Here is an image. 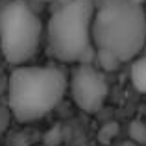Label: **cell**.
I'll return each instance as SVG.
<instances>
[{"label":"cell","instance_id":"obj_1","mask_svg":"<svg viewBox=\"0 0 146 146\" xmlns=\"http://www.w3.org/2000/svg\"><path fill=\"white\" fill-rule=\"evenodd\" d=\"M68 74L57 65H17L7 80V106L19 122L30 124L48 115L65 98Z\"/></svg>","mask_w":146,"mask_h":146},{"label":"cell","instance_id":"obj_2","mask_svg":"<svg viewBox=\"0 0 146 146\" xmlns=\"http://www.w3.org/2000/svg\"><path fill=\"white\" fill-rule=\"evenodd\" d=\"M93 41L122 63L133 61L146 44V13L133 0H104L94 11Z\"/></svg>","mask_w":146,"mask_h":146},{"label":"cell","instance_id":"obj_3","mask_svg":"<svg viewBox=\"0 0 146 146\" xmlns=\"http://www.w3.org/2000/svg\"><path fill=\"white\" fill-rule=\"evenodd\" d=\"M93 0H68L46 24L48 54L59 63H93L96 46L93 41Z\"/></svg>","mask_w":146,"mask_h":146},{"label":"cell","instance_id":"obj_4","mask_svg":"<svg viewBox=\"0 0 146 146\" xmlns=\"http://www.w3.org/2000/svg\"><path fill=\"white\" fill-rule=\"evenodd\" d=\"M44 26L30 0H7L0 7V52L11 65L37 57Z\"/></svg>","mask_w":146,"mask_h":146},{"label":"cell","instance_id":"obj_5","mask_svg":"<svg viewBox=\"0 0 146 146\" xmlns=\"http://www.w3.org/2000/svg\"><path fill=\"white\" fill-rule=\"evenodd\" d=\"M68 93L82 111L96 113L109 96V83L94 63H78L68 76Z\"/></svg>","mask_w":146,"mask_h":146},{"label":"cell","instance_id":"obj_6","mask_svg":"<svg viewBox=\"0 0 146 146\" xmlns=\"http://www.w3.org/2000/svg\"><path fill=\"white\" fill-rule=\"evenodd\" d=\"M129 80H131V85L137 93L146 94V56H141L131 61Z\"/></svg>","mask_w":146,"mask_h":146},{"label":"cell","instance_id":"obj_7","mask_svg":"<svg viewBox=\"0 0 146 146\" xmlns=\"http://www.w3.org/2000/svg\"><path fill=\"white\" fill-rule=\"evenodd\" d=\"M94 65L102 72H115L122 65V61L118 59L115 54H111L109 50L96 48V56H94Z\"/></svg>","mask_w":146,"mask_h":146},{"label":"cell","instance_id":"obj_8","mask_svg":"<svg viewBox=\"0 0 146 146\" xmlns=\"http://www.w3.org/2000/svg\"><path fill=\"white\" fill-rule=\"evenodd\" d=\"M128 137L135 144L144 146L146 144V124L143 120H133L128 128Z\"/></svg>","mask_w":146,"mask_h":146},{"label":"cell","instance_id":"obj_9","mask_svg":"<svg viewBox=\"0 0 146 146\" xmlns=\"http://www.w3.org/2000/svg\"><path fill=\"white\" fill-rule=\"evenodd\" d=\"M117 124H107V126H104L102 129H100V141H106V143H109L111 139H113L115 135H117Z\"/></svg>","mask_w":146,"mask_h":146},{"label":"cell","instance_id":"obj_10","mask_svg":"<svg viewBox=\"0 0 146 146\" xmlns=\"http://www.w3.org/2000/svg\"><path fill=\"white\" fill-rule=\"evenodd\" d=\"M9 115H11V111H2V109H0V133H4V129L7 128ZM11 117H13V115H11Z\"/></svg>","mask_w":146,"mask_h":146},{"label":"cell","instance_id":"obj_11","mask_svg":"<svg viewBox=\"0 0 146 146\" xmlns=\"http://www.w3.org/2000/svg\"><path fill=\"white\" fill-rule=\"evenodd\" d=\"M115 146H139V144H135V143H133V141H120V143H117V144H115Z\"/></svg>","mask_w":146,"mask_h":146},{"label":"cell","instance_id":"obj_12","mask_svg":"<svg viewBox=\"0 0 146 146\" xmlns=\"http://www.w3.org/2000/svg\"><path fill=\"white\" fill-rule=\"evenodd\" d=\"M30 2H54V0H30Z\"/></svg>","mask_w":146,"mask_h":146},{"label":"cell","instance_id":"obj_13","mask_svg":"<svg viewBox=\"0 0 146 146\" xmlns=\"http://www.w3.org/2000/svg\"><path fill=\"white\" fill-rule=\"evenodd\" d=\"M133 2H135V4H141V6H143V4L146 2V0H133Z\"/></svg>","mask_w":146,"mask_h":146}]
</instances>
